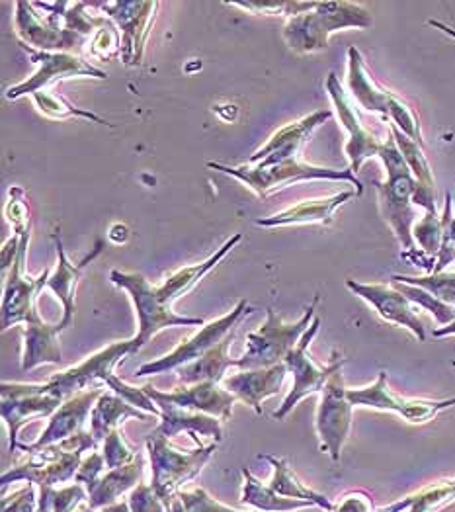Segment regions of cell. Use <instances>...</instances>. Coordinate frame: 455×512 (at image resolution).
I'll list each match as a JSON object with an SVG mask.
<instances>
[{"instance_id": "cell-9", "label": "cell", "mask_w": 455, "mask_h": 512, "mask_svg": "<svg viewBox=\"0 0 455 512\" xmlns=\"http://www.w3.org/2000/svg\"><path fill=\"white\" fill-rule=\"evenodd\" d=\"M321 329V317H315V321L311 323L309 331L301 337V341L297 342V346L290 350V354L286 356V366L288 372L293 374V385L288 397L284 399V403L278 407V411H274V419L284 421L291 413V409L305 397L321 393L323 387L329 382L334 368L346 360L338 350H334L331 356V362L327 366H319L311 356H309V346L315 341L317 333Z\"/></svg>"}, {"instance_id": "cell-17", "label": "cell", "mask_w": 455, "mask_h": 512, "mask_svg": "<svg viewBox=\"0 0 455 512\" xmlns=\"http://www.w3.org/2000/svg\"><path fill=\"white\" fill-rule=\"evenodd\" d=\"M118 26L122 34V61L127 67L139 65L143 59L145 43L151 32V24L155 20V12L159 2H131V0H116V2H96Z\"/></svg>"}, {"instance_id": "cell-25", "label": "cell", "mask_w": 455, "mask_h": 512, "mask_svg": "<svg viewBox=\"0 0 455 512\" xmlns=\"http://www.w3.org/2000/svg\"><path fill=\"white\" fill-rule=\"evenodd\" d=\"M286 374H288L286 362L272 366V368L243 370L241 374L225 378L223 387L227 391H231L237 399L245 401L249 407L254 409L256 415H262V401L280 393L282 384L286 380Z\"/></svg>"}, {"instance_id": "cell-3", "label": "cell", "mask_w": 455, "mask_h": 512, "mask_svg": "<svg viewBox=\"0 0 455 512\" xmlns=\"http://www.w3.org/2000/svg\"><path fill=\"white\" fill-rule=\"evenodd\" d=\"M67 4L69 2H16L14 30L20 45L36 51L79 53L88 38L67 26Z\"/></svg>"}, {"instance_id": "cell-4", "label": "cell", "mask_w": 455, "mask_h": 512, "mask_svg": "<svg viewBox=\"0 0 455 512\" xmlns=\"http://www.w3.org/2000/svg\"><path fill=\"white\" fill-rule=\"evenodd\" d=\"M209 169L213 171L225 172L237 180H241L247 188H250L258 198H268L272 192L288 186L291 182H301V180H336V182H350L358 196L364 194V184L362 180L350 171H340V169H329V167H317L299 161V157H293L288 161L276 163V165H241V167H229L221 163H207Z\"/></svg>"}, {"instance_id": "cell-20", "label": "cell", "mask_w": 455, "mask_h": 512, "mask_svg": "<svg viewBox=\"0 0 455 512\" xmlns=\"http://www.w3.org/2000/svg\"><path fill=\"white\" fill-rule=\"evenodd\" d=\"M331 112L321 110V112H313L309 116H305L299 122L288 124L286 128L278 129L264 147L256 149L249 157V165H276L282 161H288L297 157L299 149L303 147V143L313 135L315 129L321 128L325 122L331 120Z\"/></svg>"}, {"instance_id": "cell-21", "label": "cell", "mask_w": 455, "mask_h": 512, "mask_svg": "<svg viewBox=\"0 0 455 512\" xmlns=\"http://www.w3.org/2000/svg\"><path fill=\"white\" fill-rule=\"evenodd\" d=\"M145 393L157 403V407L161 409V423L159 427L155 428L149 436H155V438H172L176 434H180L182 430L190 432L196 442L200 444L198 436L196 434H202V436H209L213 438L215 442H221L223 440V427L219 419L215 417H209L204 413H196V411H188V409H182L170 401L163 399L159 395V391L153 387V385H145L143 387ZM202 446V444H200Z\"/></svg>"}, {"instance_id": "cell-35", "label": "cell", "mask_w": 455, "mask_h": 512, "mask_svg": "<svg viewBox=\"0 0 455 512\" xmlns=\"http://www.w3.org/2000/svg\"><path fill=\"white\" fill-rule=\"evenodd\" d=\"M245 477V487H243V505L254 507L258 511H295V509H303V507H315L309 501H299V499H286L276 495L270 485H262L247 468L243 470Z\"/></svg>"}, {"instance_id": "cell-41", "label": "cell", "mask_w": 455, "mask_h": 512, "mask_svg": "<svg viewBox=\"0 0 455 512\" xmlns=\"http://www.w3.org/2000/svg\"><path fill=\"white\" fill-rule=\"evenodd\" d=\"M452 206H454V198H452V192H448V194H446L444 212H442V221H444V241H442L440 253L436 256L432 274L444 272L450 264H455V214Z\"/></svg>"}, {"instance_id": "cell-19", "label": "cell", "mask_w": 455, "mask_h": 512, "mask_svg": "<svg viewBox=\"0 0 455 512\" xmlns=\"http://www.w3.org/2000/svg\"><path fill=\"white\" fill-rule=\"evenodd\" d=\"M346 288L358 298L368 301L377 315L387 323L399 325L411 331L418 342L426 341L424 323L416 315V305L395 286L389 284H362L356 280H346Z\"/></svg>"}, {"instance_id": "cell-43", "label": "cell", "mask_w": 455, "mask_h": 512, "mask_svg": "<svg viewBox=\"0 0 455 512\" xmlns=\"http://www.w3.org/2000/svg\"><path fill=\"white\" fill-rule=\"evenodd\" d=\"M168 512H243L233 511L215 499H211L204 489H196L192 493H178L172 501Z\"/></svg>"}, {"instance_id": "cell-15", "label": "cell", "mask_w": 455, "mask_h": 512, "mask_svg": "<svg viewBox=\"0 0 455 512\" xmlns=\"http://www.w3.org/2000/svg\"><path fill=\"white\" fill-rule=\"evenodd\" d=\"M325 86H327V94L332 100V106L338 114V120L348 133V143L344 147V153L350 161V171L356 174L368 159L379 157L383 141L362 124L350 92L344 90V86L334 73L327 77Z\"/></svg>"}, {"instance_id": "cell-46", "label": "cell", "mask_w": 455, "mask_h": 512, "mask_svg": "<svg viewBox=\"0 0 455 512\" xmlns=\"http://www.w3.org/2000/svg\"><path fill=\"white\" fill-rule=\"evenodd\" d=\"M131 512H165V503L155 493L153 485H137L129 495Z\"/></svg>"}, {"instance_id": "cell-7", "label": "cell", "mask_w": 455, "mask_h": 512, "mask_svg": "<svg viewBox=\"0 0 455 512\" xmlns=\"http://www.w3.org/2000/svg\"><path fill=\"white\" fill-rule=\"evenodd\" d=\"M110 280L125 290L133 301L139 333L135 335L131 354H137L147 342L151 341L159 331L166 327H196L206 325L200 317H182L172 311V307L165 305L157 296V286H151L149 280L141 274H127L120 270L110 272Z\"/></svg>"}, {"instance_id": "cell-14", "label": "cell", "mask_w": 455, "mask_h": 512, "mask_svg": "<svg viewBox=\"0 0 455 512\" xmlns=\"http://www.w3.org/2000/svg\"><path fill=\"white\" fill-rule=\"evenodd\" d=\"M28 57L38 63V71L24 83L20 85L10 86L6 90V98L8 100H18L22 96H34L42 90H47L49 86L65 81V79H73V77H90V79H100L104 81L108 75L100 69H96L94 65H90L88 61H84L83 57L75 55V53H51V51H36L32 47H24Z\"/></svg>"}, {"instance_id": "cell-29", "label": "cell", "mask_w": 455, "mask_h": 512, "mask_svg": "<svg viewBox=\"0 0 455 512\" xmlns=\"http://www.w3.org/2000/svg\"><path fill=\"white\" fill-rule=\"evenodd\" d=\"M389 131L393 133L399 151L403 153L409 169L416 180V192H414V206L424 210V214H438L436 212V182L434 172L422 151V145L416 143L411 137H407L403 131L389 124Z\"/></svg>"}, {"instance_id": "cell-34", "label": "cell", "mask_w": 455, "mask_h": 512, "mask_svg": "<svg viewBox=\"0 0 455 512\" xmlns=\"http://www.w3.org/2000/svg\"><path fill=\"white\" fill-rule=\"evenodd\" d=\"M266 462L272 464L274 468V477L270 481V489L286 499H299V501H309L315 507L323 509V511H334V503H331L325 495L309 489L305 483H301V479L293 473L286 458H274V456H264Z\"/></svg>"}, {"instance_id": "cell-45", "label": "cell", "mask_w": 455, "mask_h": 512, "mask_svg": "<svg viewBox=\"0 0 455 512\" xmlns=\"http://www.w3.org/2000/svg\"><path fill=\"white\" fill-rule=\"evenodd\" d=\"M104 460H106V468L108 470H116L122 468L125 464H129L131 460H135L137 452H133L127 444H125L124 434L120 432V428L112 430L106 440H104V452H102Z\"/></svg>"}, {"instance_id": "cell-6", "label": "cell", "mask_w": 455, "mask_h": 512, "mask_svg": "<svg viewBox=\"0 0 455 512\" xmlns=\"http://www.w3.org/2000/svg\"><path fill=\"white\" fill-rule=\"evenodd\" d=\"M94 446L96 438L92 436V432L81 430L79 434L63 442L32 450L28 452L30 458L26 464L16 466L14 470L6 471L2 475V485L6 487L8 483L28 479L32 483H40L42 487H51L59 481H67L81 470L83 452L92 450Z\"/></svg>"}, {"instance_id": "cell-52", "label": "cell", "mask_w": 455, "mask_h": 512, "mask_svg": "<svg viewBox=\"0 0 455 512\" xmlns=\"http://www.w3.org/2000/svg\"><path fill=\"white\" fill-rule=\"evenodd\" d=\"M104 512H131V509H129V503H118V505L106 507Z\"/></svg>"}, {"instance_id": "cell-32", "label": "cell", "mask_w": 455, "mask_h": 512, "mask_svg": "<svg viewBox=\"0 0 455 512\" xmlns=\"http://www.w3.org/2000/svg\"><path fill=\"white\" fill-rule=\"evenodd\" d=\"M143 468H145V456L137 454L135 460H131L129 464L110 470L104 477H100L96 485L88 489L90 509L96 511V509L110 507L120 495H124L125 491H129L133 485H137V481L143 475Z\"/></svg>"}, {"instance_id": "cell-30", "label": "cell", "mask_w": 455, "mask_h": 512, "mask_svg": "<svg viewBox=\"0 0 455 512\" xmlns=\"http://www.w3.org/2000/svg\"><path fill=\"white\" fill-rule=\"evenodd\" d=\"M241 241H243V235L237 233L231 239H227L225 245L215 255H211L207 260H204V262L180 268L174 274H170L161 286H157V296H159V299L168 307H172V303L176 299H180L186 292H190L206 276L207 272H211Z\"/></svg>"}, {"instance_id": "cell-8", "label": "cell", "mask_w": 455, "mask_h": 512, "mask_svg": "<svg viewBox=\"0 0 455 512\" xmlns=\"http://www.w3.org/2000/svg\"><path fill=\"white\" fill-rule=\"evenodd\" d=\"M219 442H211L209 446H200L194 452H180L174 448L168 438H147V452L153 468V489L159 499L165 503L166 511L178 495V489L192 481L202 468L206 466L211 454L217 450Z\"/></svg>"}, {"instance_id": "cell-2", "label": "cell", "mask_w": 455, "mask_h": 512, "mask_svg": "<svg viewBox=\"0 0 455 512\" xmlns=\"http://www.w3.org/2000/svg\"><path fill=\"white\" fill-rule=\"evenodd\" d=\"M373 24L372 12L358 2H317L313 10L288 18L284 42L295 53H317L329 47L338 30H366Z\"/></svg>"}, {"instance_id": "cell-28", "label": "cell", "mask_w": 455, "mask_h": 512, "mask_svg": "<svg viewBox=\"0 0 455 512\" xmlns=\"http://www.w3.org/2000/svg\"><path fill=\"white\" fill-rule=\"evenodd\" d=\"M53 243H55V249H57V270L53 276H49V282H47V288L61 299L63 303V323L71 327L73 323V317H75V290H77V284H79V278L83 274L86 264H90L96 256L102 253V241L96 243L94 251L88 256H84L83 262L79 264H73L69 260V256L65 255V247H63V239L59 235V231H55L51 235Z\"/></svg>"}, {"instance_id": "cell-11", "label": "cell", "mask_w": 455, "mask_h": 512, "mask_svg": "<svg viewBox=\"0 0 455 512\" xmlns=\"http://www.w3.org/2000/svg\"><path fill=\"white\" fill-rule=\"evenodd\" d=\"M250 313H252V307H250L249 301L241 299L231 313H227V315H223V317H219V319H215L211 323H206L200 333H196L192 339H188V341L182 342L180 346H176L170 354H166V356L155 360V362L143 364L135 372V376L143 378V376L165 374V372L178 370V368H182L186 364H192V362L200 360L202 356H206L213 346H217L219 342L223 341L231 331H235L237 325L241 323V319L245 315H250Z\"/></svg>"}, {"instance_id": "cell-48", "label": "cell", "mask_w": 455, "mask_h": 512, "mask_svg": "<svg viewBox=\"0 0 455 512\" xmlns=\"http://www.w3.org/2000/svg\"><path fill=\"white\" fill-rule=\"evenodd\" d=\"M34 507H36V493L32 485L2 499V512H34Z\"/></svg>"}, {"instance_id": "cell-37", "label": "cell", "mask_w": 455, "mask_h": 512, "mask_svg": "<svg viewBox=\"0 0 455 512\" xmlns=\"http://www.w3.org/2000/svg\"><path fill=\"white\" fill-rule=\"evenodd\" d=\"M393 282H401V284H409L426 290L428 294H432L434 298L440 299L446 305L455 307V270L454 272H436V274H426V276H403V274H395Z\"/></svg>"}, {"instance_id": "cell-22", "label": "cell", "mask_w": 455, "mask_h": 512, "mask_svg": "<svg viewBox=\"0 0 455 512\" xmlns=\"http://www.w3.org/2000/svg\"><path fill=\"white\" fill-rule=\"evenodd\" d=\"M102 395H104V391L100 387H94V389H86V391L73 395L71 399L63 401V405L53 413L49 427L43 430L42 438L32 446H18V448L24 452H32V450H40V448L63 442V440L79 434L83 430L88 415L92 413L96 401Z\"/></svg>"}, {"instance_id": "cell-49", "label": "cell", "mask_w": 455, "mask_h": 512, "mask_svg": "<svg viewBox=\"0 0 455 512\" xmlns=\"http://www.w3.org/2000/svg\"><path fill=\"white\" fill-rule=\"evenodd\" d=\"M104 468H106L104 456L94 452V454H90V458L84 460L81 470L75 475V479H77V483H86V487L92 489L96 485V481L100 479V473L104 471Z\"/></svg>"}, {"instance_id": "cell-5", "label": "cell", "mask_w": 455, "mask_h": 512, "mask_svg": "<svg viewBox=\"0 0 455 512\" xmlns=\"http://www.w3.org/2000/svg\"><path fill=\"white\" fill-rule=\"evenodd\" d=\"M321 303V296H315L311 305L307 307L305 315L295 323H284L282 317L268 307L266 309V323L247 335V352L237 358V368L241 370H260V368H272L286 360L301 341V337L309 331L311 323L315 321V311Z\"/></svg>"}, {"instance_id": "cell-33", "label": "cell", "mask_w": 455, "mask_h": 512, "mask_svg": "<svg viewBox=\"0 0 455 512\" xmlns=\"http://www.w3.org/2000/svg\"><path fill=\"white\" fill-rule=\"evenodd\" d=\"M129 417H135L139 421H147L149 419L143 411H139L137 407L129 405L124 397H120L118 393H114V391L112 393H104L96 401V405H94V409L90 413V432L96 438V442L98 440H106V436L112 430L120 428V425Z\"/></svg>"}, {"instance_id": "cell-18", "label": "cell", "mask_w": 455, "mask_h": 512, "mask_svg": "<svg viewBox=\"0 0 455 512\" xmlns=\"http://www.w3.org/2000/svg\"><path fill=\"white\" fill-rule=\"evenodd\" d=\"M2 389V419L10 430V452L18 448L16 438L20 428L34 417H53L63 405L55 395L43 393L42 384H4Z\"/></svg>"}, {"instance_id": "cell-27", "label": "cell", "mask_w": 455, "mask_h": 512, "mask_svg": "<svg viewBox=\"0 0 455 512\" xmlns=\"http://www.w3.org/2000/svg\"><path fill=\"white\" fill-rule=\"evenodd\" d=\"M356 190H344L340 194L327 196V198H315V200H303L280 214L270 215L264 219H256L258 227H290V225H332L334 212L356 198Z\"/></svg>"}, {"instance_id": "cell-51", "label": "cell", "mask_w": 455, "mask_h": 512, "mask_svg": "<svg viewBox=\"0 0 455 512\" xmlns=\"http://www.w3.org/2000/svg\"><path fill=\"white\" fill-rule=\"evenodd\" d=\"M434 337L436 339H444V337H455V321L448 327H440L434 331Z\"/></svg>"}, {"instance_id": "cell-38", "label": "cell", "mask_w": 455, "mask_h": 512, "mask_svg": "<svg viewBox=\"0 0 455 512\" xmlns=\"http://www.w3.org/2000/svg\"><path fill=\"white\" fill-rule=\"evenodd\" d=\"M414 243L420 247V253L428 256V260L436 262V256L442 249L444 241V221L442 215L424 214L413 227Z\"/></svg>"}, {"instance_id": "cell-12", "label": "cell", "mask_w": 455, "mask_h": 512, "mask_svg": "<svg viewBox=\"0 0 455 512\" xmlns=\"http://www.w3.org/2000/svg\"><path fill=\"white\" fill-rule=\"evenodd\" d=\"M20 235V249L18 256L12 262L10 274L4 282V296H2V331L26 323L30 315L36 309V299L40 296L43 288L49 282L51 270L45 268L38 278H30L24 274L26 266V253H28V243H30V227H22L14 231Z\"/></svg>"}, {"instance_id": "cell-42", "label": "cell", "mask_w": 455, "mask_h": 512, "mask_svg": "<svg viewBox=\"0 0 455 512\" xmlns=\"http://www.w3.org/2000/svg\"><path fill=\"white\" fill-rule=\"evenodd\" d=\"M229 6H237L249 10L252 14H280V16H299L315 8L317 2H293V0H268V2H227Z\"/></svg>"}, {"instance_id": "cell-53", "label": "cell", "mask_w": 455, "mask_h": 512, "mask_svg": "<svg viewBox=\"0 0 455 512\" xmlns=\"http://www.w3.org/2000/svg\"><path fill=\"white\" fill-rule=\"evenodd\" d=\"M438 407H440V411H446V409H450V407H455V397L438 401Z\"/></svg>"}, {"instance_id": "cell-10", "label": "cell", "mask_w": 455, "mask_h": 512, "mask_svg": "<svg viewBox=\"0 0 455 512\" xmlns=\"http://www.w3.org/2000/svg\"><path fill=\"white\" fill-rule=\"evenodd\" d=\"M348 360H342L321 391V401L317 409V434L321 440V450L329 454L332 462H338L342 448L350 436L354 405L348 399V387L344 385L342 368Z\"/></svg>"}, {"instance_id": "cell-23", "label": "cell", "mask_w": 455, "mask_h": 512, "mask_svg": "<svg viewBox=\"0 0 455 512\" xmlns=\"http://www.w3.org/2000/svg\"><path fill=\"white\" fill-rule=\"evenodd\" d=\"M346 85L350 90L352 100L362 106L364 110L379 114L389 120V112L393 108V102L397 98L395 92L387 90L385 86L379 85L370 73L364 55L358 47H348V77Z\"/></svg>"}, {"instance_id": "cell-50", "label": "cell", "mask_w": 455, "mask_h": 512, "mask_svg": "<svg viewBox=\"0 0 455 512\" xmlns=\"http://www.w3.org/2000/svg\"><path fill=\"white\" fill-rule=\"evenodd\" d=\"M432 28H436V30H440L442 34H446V36H450L452 40H455V28L452 26H448V24H444V22H440V20H430L428 22Z\"/></svg>"}, {"instance_id": "cell-54", "label": "cell", "mask_w": 455, "mask_h": 512, "mask_svg": "<svg viewBox=\"0 0 455 512\" xmlns=\"http://www.w3.org/2000/svg\"><path fill=\"white\" fill-rule=\"evenodd\" d=\"M77 512H94V509H90V507H83V509H81V511H77Z\"/></svg>"}, {"instance_id": "cell-13", "label": "cell", "mask_w": 455, "mask_h": 512, "mask_svg": "<svg viewBox=\"0 0 455 512\" xmlns=\"http://www.w3.org/2000/svg\"><path fill=\"white\" fill-rule=\"evenodd\" d=\"M133 350V341L114 342L100 352L88 356L84 362L55 374L42 384L43 393L55 395L61 401L71 399L73 395L86 391V387L94 382H108V378L114 376V368L118 362H122L125 356H129Z\"/></svg>"}, {"instance_id": "cell-31", "label": "cell", "mask_w": 455, "mask_h": 512, "mask_svg": "<svg viewBox=\"0 0 455 512\" xmlns=\"http://www.w3.org/2000/svg\"><path fill=\"white\" fill-rule=\"evenodd\" d=\"M235 335L229 333L217 346H213L206 356L200 360L186 364L178 368V382L182 385L204 384V382H215L223 384L225 372L233 366L237 368V360L229 356V344L233 342Z\"/></svg>"}, {"instance_id": "cell-44", "label": "cell", "mask_w": 455, "mask_h": 512, "mask_svg": "<svg viewBox=\"0 0 455 512\" xmlns=\"http://www.w3.org/2000/svg\"><path fill=\"white\" fill-rule=\"evenodd\" d=\"M106 385L114 391V393H118L120 397H124L125 401L129 403V405H133V407H137L139 411H147L149 415H153V417H159L161 419V409L157 407V403L145 393V389L143 387H131V385L125 384L122 382L120 378H116V376H112V378H108V382Z\"/></svg>"}, {"instance_id": "cell-39", "label": "cell", "mask_w": 455, "mask_h": 512, "mask_svg": "<svg viewBox=\"0 0 455 512\" xmlns=\"http://www.w3.org/2000/svg\"><path fill=\"white\" fill-rule=\"evenodd\" d=\"M393 286H395L401 294H405L407 298L411 299L416 307L426 309V311L436 319V323H438L440 327H448V325L454 323L455 307H452V305L442 303L440 299L434 298L432 294H428L426 290L416 288V286L401 284V282H393Z\"/></svg>"}, {"instance_id": "cell-36", "label": "cell", "mask_w": 455, "mask_h": 512, "mask_svg": "<svg viewBox=\"0 0 455 512\" xmlns=\"http://www.w3.org/2000/svg\"><path fill=\"white\" fill-rule=\"evenodd\" d=\"M34 102L38 106V110L42 112L43 116L51 118V120H65V118H84V120H90V122H96V124H102V126H112L108 124L106 120H102L100 116L92 114V112H86L83 108H77L73 106L67 98H63L61 94H55V92H49V90H42L38 94H34Z\"/></svg>"}, {"instance_id": "cell-16", "label": "cell", "mask_w": 455, "mask_h": 512, "mask_svg": "<svg viewBox=\"0 0 455 512\" xmlns=\"http://www.w3.org/2000/svg\"><path fill=\"white\" fill-rule=\"evenodd\" d=\"M348 399L354 407H368L375 411H389L399 417H403L407 423L424 425L436 419L440 411L438 401L432 399H407L403 395H397L389 384L387 374L379 372L377 380L366 387L348 389Z\"/></svg>"}, {"instance_id": "cell-24", "label": "cell", "mask_w": 455, "mask_h": 512, "mask_svg": "<svg viewBox=\"0 0 455 512\" xmlns=\"http://www.w3.org/2000/svg\"><path fill=\"white\" fill-rule=\"evenodd\" d=\"M159 391V389H157ZM159 395L188 411L204 413L219 421H229L237 397L215 382L196 385H180L174 391H159Z\"/></svg>"}, {"instance_id": "cell-26", "label": "cell", "mask_w": 455, "mask_h": 512, "mask_svg": "<svg viewBox=\"0 0 455 512\" xmlns=\"http://www.w3.org/2000/svg\"><path fill=\"white\" fill-rule=\"evenodd\" d=\"M24 354L22 370H34L42 364H61L63 354L59 348V335L69 327L63 321L47 325L38 311L24 323Z\"/></svg>"}, {"instance_id": "cell-47", "label": "cell", "mask_w": 455, "mask_h": 512, "mask_svg": "<svg viewBox=\"0 0 455 512\" xmlns=\"http://www.w3.org/2000/svg\"><path fill=\"white\" fill-rule=\"evenodd\" d=\"M332 512H377L373 507L372 495L368 491H350L342 495V499L334 505Z\"/></svg>"}, {"instance_id": "cell-40", "label": "cell", "mask_w": 455, "mask_h": 512, "mask_svg": "<svg viewBox=\"0 0 455 512\" xmlns=\"http://www.w3.org/2000/svg\"><path fill=\"white\" fill-rule=\"evenodd\" d=\"M86 499L83 487L71 485L67 489L55 491L51 487H42V499H40V511L42 512H73L79 503Z\"/></svg>"}, {"instance_id": "cell-1", "label": "cell", "mask_w": 455, "mask_h": 512, "mask_svg": "<svg viewBox=\"0 0 455 512\" xmlns=\"http://www.w3.org/2000/svg\"><path fill=\"white\" fill-rule=\"evenodd\" d=\"M379 159L387 171V178L383 182H375L381 214L393 229L401 249L405 251V256L413 258L418 264L416 255H422V253L416 251L413 237V227L416 223V210H414L416 206L413 202L416 180L403 153L399 151L391 131H389V137L383 141Z\"/></svg>"}]
</instances>
